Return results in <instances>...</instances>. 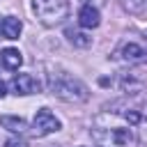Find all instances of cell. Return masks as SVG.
<instances>
[{
    "instance_id": "obj_1",
    "label": "cell",
    "mask_w": 147,
    "mask_h": 147,
    "mask_svg": "<svg viewBox=\"0 0 147 147\" xmlns=\"http://www.w3.org/2000/svg\"><path fill=\"white\" fill-rule=\"evenodd\" d=\"M48 90L53 96H57L64 103H83L90 99L87 85L60 67H55V69L48 67Z\"/></svg>"
},
{
    "instance_id": "obj_2",
    "label": "cell",
    "mask_w": 147,
    "mask_h": 147,
    "mask_svg": "<svg viewBox=\"0 0 147 147\" xmlns=\"http://www.w3.org/2000/svg\"><path fill=\"white\" fill-rule=\"evenodd\" d=\"M110 113V110H108ZM108 113H101L96 117V124L92 129V136L94 140L99 142V147H129L133 140H136V131L126 124V122H115L113 124V117ZM117 117V115H115Z\"/></svg>"
},
{
    "instance_id": "obj_14",
    "label": "cell",
    "mask_w": 147,
    "mask_h": 147,
    "mask_svg": "<svg viewBox=\"0 0 147 147\" xmlns=\"http://www.w3.org/2000/svg\"><path fill=\"white\" fill-rule=\"evenodd\" d=\"M5 147H25V142H21V140H7Z\"/></svg>"
},
{
    "instance_id": "obj_15",
    "label": "cell",
    "mask_w": 147,
    "mask_h": 147,
    "mask_svg": "<svg viewBox=\"0 0 147 147\" xmlns=\"http://www.w3.org/2000/svg\"><path fill=\"white\" fill-rule=\"evenodd\" d=\"M5 94H7V85H5V83H2V80H0V99H2V96H5Z\"/></svg>"
},
{
    "instance_id": "obj_9",
    "label": "cell",
    "mask_w": 147,
    "mask_h": 147,
    "mask_svg": "<svg viewBox=\"0 0 147 147\" xmlns=\"http://www.w3.org/2000/svg\"><path fill=\"white\" fill-rule=\"evenodd\" d=\"M0 124L11 133H25L28 131V122L18 115H0Z\"/></svg>"
},
{
    "instance_id": "obj_8",
    "label": "cell",
    "mask_w": 147,
    "mask_h": 147,
    "mask_svg": "<svg viewBox=\"0 0 147 147\" xmlns=\"http://www.w3.org/2000/svg\"><path fill=\"white\" fill-rule=\"evenodd\" d=\"M21 30H23V23H21V18H16V16H5V18L0 21V34H2L5 39H18Z\"/></svg>"
},
{
    "instance_id": "obj_3",
    "label": "cell",
    "mask_w": 147,
    "mask_h": 147,
    "mask_svg": "<svg viewBox=\"0 0 147 147\" xmlns=\"http://www.w3.org/2000/svg\"><path fill=\"white\" fill-rule=\"evenodd\" d=\"M32 11L39 23L51 28L69 16V0H32Z\"/></svg>"
},
{
    "instance_id": "obj_4",
    "label": "cell",
    "mask_w": 147,
    "mask_h": 147,
    "mask_svg": "<svg viewBox=\"0 0 147 147\" xmlns=\"http://www.w3.org/2000/svg\"><path fill=\"white\" fill-rule=\"evenodd\" d=\"M62 129V122L48 110V108H39L34 113V119H32V133L37 138H44V136H51L55 131Z\"/></svg>"
},
{
    "instance_id": "obj_5",
    "label": "cell",
    "mask_w": 147,
    "mask_h": 147,
    "mask_svg": "<svg viewBox=\"0 0 147 147\" xmlns=\"http://www.w3.org/2000/svg\"><path fill=\"white\" fill-rule=\"evenodd\" d=\"M115 57L129 64H145L147 62V48L136 44V41H126L115 51Z\"/></svg>"
},
{
    "instance_id": "obj_11",
    "label": "cell",
    "mask_w": 147,
    "mask_h": 147,
    "mask_svg": "<svg viewBox=\"0 0 147 147\" xmlns=\"http://www.w3.org/2000/svg\"><path fill=\"white\" fill-rule=\"evenodd\" d=\"M136 142H138V147H147V99L142 103L140 122L136 124Z\"/></svg>"
},
{
    "instance_id": "obj_12",
    "label": "cell",
    "mask_w": 147,
    "mask_h": 147,
    "mask_svg": "<svg viewBox=\"0 0 147 147\" xmlns=\"http://www.w3.org/2000/svg\"><path fill=\"white\" fill-rule=\"evenodd\" d=\"M67 39H69L76 48H87V46H92V37H90L87 32H80V30H74V28L67 30Z\"/></svg>"
},
{
    "instance_id": "obj_7",
    "label": "cell",
    "mask_w": 147,
    "mask_h": 147,
    "mask_svg": "<svg viewBox=\"0 0 147 147\" xmlns=\"http://www.w3.org/2000/svg\"><path fill=\"white\" fill-rule=\"evenodd\" d=\"M99 23H101L99 7H94V5H83L80 11H78V25L85 28V30H92V28H99Z\"/></svg>"
},
{
    "instance_id": "obj_10",
    "label": "cell",
    "mask_w": 147,
    "mask_h": 147,
    "mask_svg": "<svg viewBox=\"0 0 147 147\" xmlns=\"http://www.w3.org/2000/svg\"><path fill=\"white\" fill-rule=\"evenodd\" d=\"M0 62L7 67V69H18L21 64H23V55H21V51L18 48H5L2 51V55H0Z\"/></svg>"
},
{
    "instance_id": "obj_6",
    "label": "cell",
    "mask_w": 147,
    "mask_h": 147,
    "mask_svg": "<svg viewBox=\"0 0 147 147\" xmlns=\"http://www.w3.org/2000/svg\"><path fill=\"white\" fill-rule=\"evenodd\" d=\"M9 87H11V92L16 96H28V94H39L41 83L32 74H16L11 78V83H9Z\"/></svg>"
},
{
    "instance_id": "obj_13",
    "label": "cell",
    "mask_w": 147,
    "mask_h": 147,
    "mask_svg": "<svg viewBox=\"0 0 147 147\" xmlns=\"http://www.w3.org/2000/svg\"><path fill=\"white\" fill-rule=\"evenodd\" d=\"M124 7L131 14H140V11H147V0H124Z\"/></svg>"
}]
</instances>
